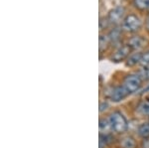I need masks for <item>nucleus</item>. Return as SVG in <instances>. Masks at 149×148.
Wrapping results in <instances>:
<instances>
[{
	"label": "nucleus",
	"instance_id": "f257e3e1",
	"mask_svg": "<svg viewBox=\"0 0 149 148\" xmlns=\"http://www.w3.org/2000/svg\"><path fill=\"white\" fill-rule=\"evenodd\" d=\"M109 121L112 130L116 133H123L128 128V123H127L125 116L119 111H113L110 114Z\"/></svg>",
	"mask_w": 149,
	"mask_h": 148
},
{
	"label": "nucleus",
	"instance_id": "412c9836",
	"mask_svg": "<svg viewBox=\"0 0 149 148\" xmlns=\"http://www.w3.org/2000/svg\"><path fill=\"white\" fill-rule=\"evenodd\" d=\"M146 29L149 32V17L147 18V20H146Z\"/></svg>",
	"mask_w": 149,
	"mask_h": 148
},
{
	"label": "nucleus",
	"instance_id": "6e6552de",
	"mask_svg": "<svg viewBox=\"0 0 149 148\" xmlns=\"http://www.w3.org/2000/svg\"><path fill=\"white\" fill-rule=\"evenodd\" d=\"M143 54H141L140 52H137V53H134L130 55V56L127 58L126 61V66L127 67H133L137 64H140L141 59H142Z\"/></svg>",
	"mask_w": 149,
	"mask_h": 148
},
{
	"label": "nucleus",
	"instance_id": "f8f14e48",
	"mask_svg": "<svg viewBox=\"0 0 149 148\" xmlns=\"http://www.w3.org/2000/svg\"><path fill=\"white\" fill-rule=\"evenodd\" d=\"M120 35H121V32L119 29L115 28V29L111 30L109 34V38L110 40V42H117L120 38Z\"/></svg>",
	"mask_w": 149,
	"mask_h": 148
},
{
	"label": "nucleus",
	"instance_id": "dca6fc26",
	"mask_svg": "<svg viewBox=\"0 0 149 148\" xmlns=\"http://www.w3.org/2000/svg\"><path fill=\"white\" fill-rule=\"evenodd\" d=\"M138 111L143 115H149V104L148 102H142L139 104Z\"/></svg>",
	"mask_w": 149,
	"mask_h": 148
},
{
	"label": "nucleus",
	"instance_id": "0eeeda50",
	"mask_svg": "<svg viewBox=\"0 0 149 148\" xmlns=\"http://www.w3.org/2000/svg\"><path fill=\"white\" fill-rule=\"evenodd\" d=\"M146 44H147V41L141 36H134L128 41V46L130 47L131 50H139L145 47Z\"/></svg>",
	"mask_w": 149,
	"mask_h": 148
},
{
	"label": "nucleus",
	"instance_id": "4be33fe9",
	"mask_svg": "<svg viewBox=\"0 0 149 148\" xmlns=\"http://www.w3.org/2000/svg\"><path fill=\"white\" fill-rule=\"evenodd\" d=\"M148 11H149V6H148Z\"/></svg>",
	"mask_w": 149,
	"mask_h": 148
},
{
	"label": "nucleus",
	"instance_id": "423d86ee",
	"mask_svg": "<svg viewBox=\"0 0 149 148\" xmlns=\"http://www.w3.org/2000/svg\"><path fill=\"white\" fill-rule=\"evenodd\" d=\"M129 94V92H127L124 85H118V87H115L113 90H111V94H110V99L113 102H119L122 99H124L127 95Z\"/></svg>",
	"mask_w": 149,
	"mask_h": 148
},
{
	"label": "nucleus",
	"instance_id": "9b49d317",
	"mask_svg": "<svg viewBox=\"0 0 149 148\" xmlns=\"http://www.w3.org/2000/svg\"><path fill=\"white\" fill-rule=\"evenodd\" d=\"M138 135L144 139L149 138V122H143L138 126Z\"/></svg>",
	"mask_w": 149,
	"mask_h": 148
},
{
	"label": "nucleus",
	"instance_id": "a211bd4d",
	"mask_svg": "<svg viewBox=\"0 0 149 148\" xmlns=\"http://www.w3.org/2000/svg\"><path fill=\"white\" fill-rule=\"evenodd\" d=\"M107 107H109V104H107V101H102L100 104V113H102V111L105 110Z\"/></svg>",
	"mask_w": 149,
	"mask_h": 148
},
{
	"label": "nucleus",
	"instance_id": "4468645a",
	"mask_svg": "<svg viewBox=\"0 0 149 148\" xmlns=\"http://www.w3.org/2000/svg\"><path fill=\"white\" fill-rule=\"evenodd\" d=\"M138 76L141 78L142 81H146L148 82L149 81V67H143L138 73Z\"/></svg>",
	"mask_w": 149,
	"mask_h": 148
},
{
	"label": "nucleus",
	"instance_id": "6ab92c4d",
	"mask_svg": "<svg viewBox=\"0 0 149 148\" xmlns=\"http://www.w3.org/2000/svg\"><path fill=\"white\" fill-rule=\"evenodd\" d=\"M107 23H109V20H107L104 22V26H105V27L107 26ZM100 30L103 29V20H102V19H100Z\"/></svg>",
	"mask_w": 149,
	"mask_h": 148
},
{
	"label": "nucleus",
	"instance_id": "aec40b11",
	"mask_svg": "<svg viewBox=\"0 0 149 148\" xmlns=\"http://www.w3.org/2000/svg\"><path fill=\"white\" fill-rule=\"evenodd\" d=\"M142 146H143V148H149V138L144 139V141L142 143Z\"/></svg>",
	"mask_w": 149,
	"mask_h": 148
},
{
	"label": "nucleus",
	"instance_id": "1a4fd4ad",
	"mask_svg": "<svg viewBox=\"0 0 149 148\" xmlns=\"http://www.w3.org/2000/svg\"><path fill=\"white\" fill-rule=\"evenodd\" d=\"M120 146L121 148H136L137 143L133 137L130 135H127L120 140Z\"/></svg>",
	"mask_w": 149,
	"mask_h": 148
},
{
	"label": "nucleus",
	"instance_id": "9d476101",
	"mask_svg": "<svg viewBox=\"0 0 149 148\" xmlns=\"http://www.w3.org/2000/svg\"><path fill=\"white\" fill-rule=\"evenodd\" d=\"M98 127H100V133H109L110 130H112L109 119H105V118H100V119Z\"/></svg>",
	"mask_w": 149,
	"mask_h": 148
},
{
	"label": "nucleus",
	"instance_id": "f03ea898",
	"mask_svg": "<svg viewBox=\"0 0 149 148\" xmlns=\"http://www.w3.org/2000/svg\"><path fill=\"white\" fill-rule=\"evenodd\" d=\"M142 22L138 16L134 14H129L122 21V29L127 32H136L140 29Z\"/></svg>",
	"mask_w": 149,
	"mask_h": 148
},
{
	"label": "nucleus",
	"instance_id": "7ed1b4c3",
	"mask_svg": "<svg viewBox=\"0 0 149 148\" xmlns=\"http://www.w3.org/2000/svg\"><path fill=\"white\" fill-rule=\"evenodd\" d=\"M141 83H142V80L138 76V74L137 75L131 74V75H128L124 79V87H125V89L129 94L137 92L140 89Z\"/></svg>",
	"mask_w": 149,
	"mask_h": 148
},
{
	"label": "nucleus",
	"instance_id": "f3484780",
	"mask_svg": "<svg viewBox=\"0 0 149 148\" xmlns=\"http://www.w3.org/2000/svg\"><path fill=\"white\" fill-rule=\"evenodd\" d=\"M140 65L142 67H149V52L143 54L142 59H141Z\"/></svg>",
	"mask_w": 149,
	"mask_h": 148
},
{
	"label": "nucleus",
	"instance_id": "39448f33",
	"mask_svg": "<svg viewBox=\"0 0 149 148\" xmlns=\"http://www.w3.org/2000/svg\"><path fill=\"white\" fill-rule=\"evenodd\" d=\"M124 13H125V8L123 6H116L109 11L107 20L111 24H117L123 19Z\"/></svg>",
	"mask_w": 149,
	"mask_h": 148
},
{
	"label": "nucleus",
	"instance_id": "ddd939ff",
	"mask_svg": "<svg viewBox=\"0 0 149 148\" xmlns=\"http://www.w3.org/2000/svg\"><path fill=\"white\" fill-rule=\"evenodd\" d=\"M134 5L139 10H145L148 9L149 0H134Z\"/></svg>",
	"mask_w": 149,
	"mask_h": 148
},
{
	"label": "nucleus",
	"instance_id": "20e7f679",
	"mask_svg": "<svg viewBox=\"0 0 149 148\" xmlns=\"http://www.w3.org/2000/svg\"><path fill=\"white\" fill-rule=\"evenodd\" d=\"M130 51H131V49L128 45L120 46L115 50V52L112 54L110 60H111L112 62H114V63H120V62H122L123 60L128 58L129 54H130Z\"/></svg>",
	"mask_w": 149,
	"mask_h": 148
},
{
	"label": "nucleus",
	"instance_id": "2eb2a0df",
	"mask_svg": "<svg viewBox=\"0 0 149 148\" xmlns=\"http://www.w3.org/2000/svg\"><path fill=\"white\" fill-rule=\"evenodd\" d=\"M109 42H110V40H109V36L100 35V51H102L103 48L105 49Z\"/></svg>",
	"mask_w": 149,
	"mask_h": 148
}]
</instances>
